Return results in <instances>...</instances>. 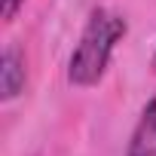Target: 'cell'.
Segmentation results:
<instances>
[{
    "label": "cell",
    "instance_id": "obj_1",
    "mask_svg": "<svg viewBox=\"0 0 156 156\" xmlns=\"http://www.w3.org/2000/svg\"><path fill=\"white\" fill-rule=\"evenodd\" d=\"M129 25L119 12H110V9H95L80 34V43L70 52V61H67V83L70 86H80V89H89L95 86L110 58H113V49L116 43L126 37Z\"/></svg>",
    "mask_w": 156,
    "mask_h": 156
},
{
    "label": "cell",
    "instance_id": "obj_2",
    "mask_svg": "<svg viewBox=\"0 0 156 156\" xmlns=\"http://www.w3.org/2000/svg\"><path fill=\"white\" fill-rule=\"evenodd\" d=\"M28 70H25V52L19 46H6L0 55V101H12L25 92Z\"/></svg>",
    "mask_w": 156,
    "mask_h": 156
},
{
    "label": "cell",
    "instance_id": "obj_3",
    "mask_svg": "<svg viewBox=\"0 0 156 156\" xmlns=\"http://www.w3.org/2000/svg\"><path fill=\"white\" fill-rule=\"evenodd\" d=\"M126 156H156V95L141 110V119L129 138Z\"/></svg>",
    "mask_w": 156,
    "mask_h": 156
},
{
    "label": "cell",
    "instance_id": "obj_4",
    "mask_svg": "<svg viewBox=\"0 0 156 156\" xmlns=\"http://www.w3.org/2000/svg\"><path fill=\"white\" fill-rule=\"evenodd\" d=\"M22 6H25V0H0V19H3V22H12Z\"/></svg>",
    "mask_w": 156,
    "mask_h": 156
},
{
    "label": "cell",
    "instance_id": "obj_5",
    "mask_svg": "<svg viewBox=\"0 0 156 156\" xmlns=\"http://www.w3.org/2000/svg\"><path fill=\"white\" fill-rule=\"evenodd\" d=\"M153 67H156V55H153Z\"/></svg>",
    "mask_w": 156,
    "mask_h": 156
}]
</instances>
